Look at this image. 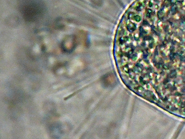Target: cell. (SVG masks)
I'll list each match as a JSON object with an SVG mask.
<instances>
[{
  "label": "cell",
  "instance_id": "cell-2",
  "mask_svg": "<svg viewBox=\"0 0 185 139\" xmlns=\"http://www.w3.org/2000/svg\"><path fill=\"white\" fill-rule=\"evenodd\" d=\"M164 82H165V84L167 83V82H169V80L168 79H166L164 80Z\"/></svg>",
  "mask_w": 185,
  "mask_h": 139
},
{
  "label": "cell",
  "instance_id": "cell-1",
  "mask_svg": "<svg viewBox=\"0 0 185 139\" xmlns=\"http://www.w3.org/2000/svg\"><path fill=\"white\" fill-rule=\"evenodd\" d=\"M20 10L26 21L34 22L43 17L45 8L43 4L38 0H24L21 4Z\"/></svg>",
  "mask_w": 185,
  "mask_h": 139
}]
</instances>
